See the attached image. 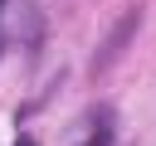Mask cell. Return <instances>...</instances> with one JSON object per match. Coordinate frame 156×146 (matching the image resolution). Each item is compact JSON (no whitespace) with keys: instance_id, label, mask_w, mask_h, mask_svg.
<instances>
[{"instance_id":"7a4b0ae2","label":"cell","mask_w":156,"mask_h":146,"mask_svg":"<svg viewBox=\"0 0 156 146\" xmlns=\"http://www.w3.org/2000/svg\"><path fill=\"white\" fill-rule=\"evenodd\" d=\"M88 146H112V131H107V127H98V131H93V141H88Z\"/></svg>"},{"instance_id":"6da1fadb","label":"cell","mask_w":156,"mask_h":146,"mask_svg":"<svg viewBox=\"0 0 156 146\" xmlns=\"http://www.w3.org/2000/svg\"><path fill=\"white\" fill-rule=\"evenodd\" d=\"M136 24H141V5H132V10H127V19H122V24L112 29V39L102 44V54L93 58V73H107V63H112V58H117V54H122V49L132 44V34H136Z\"/></svg>"}]
</instances>
